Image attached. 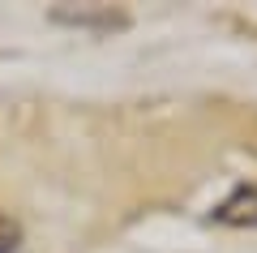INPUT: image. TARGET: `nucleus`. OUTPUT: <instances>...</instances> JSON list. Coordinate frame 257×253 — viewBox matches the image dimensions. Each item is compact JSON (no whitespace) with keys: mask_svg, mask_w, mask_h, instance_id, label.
<instances>
[{"mask_svg":"<svg viewBox=\"0 0 257 253\" xmlns=\"http://www.w3.org/2000/svg\"><path fill=\"white\" fill-rule=\"evenodd\" d=\"M18 244H22V227L0 210V253H18Z\"/></svg>","mask_w":257,"mask_h":253,"instance_id":"nucleus-2","label":"nucleus"},{"mask_svg":"<svg viewBox=\"0 0 257 253\" xmlns=\"http://www.w3.org/2000/svg\"><path fill=\"white\" fill-rule=\"evenodd\" d=\"M214 219H219V223H231V227H244V223L257 227V189L253 185H248V189H236L219 210H214Z\"/></svg>","mask_w":257,"mask_h":253,"instance_id":"nucleus-1","label":"nucleus"}]
</instances>
